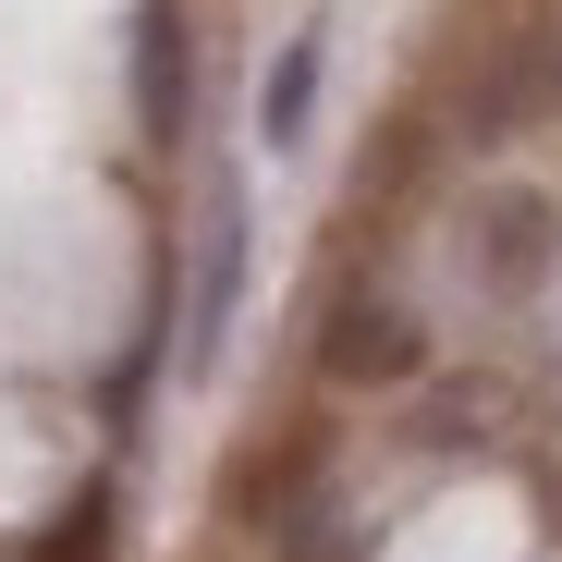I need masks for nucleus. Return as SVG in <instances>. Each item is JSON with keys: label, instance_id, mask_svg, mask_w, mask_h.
<instances>
[{"label": "nucleus", "instance_id": "f257e3e1", "mask_svg": "<svg viewBox=\"0 0 562 562\" xmlns=\"http://www.w3.org/2000/svg\"><path fill=\"white\" fill-rule=\"evenodd\" d=\"M233 294H245V183H209V221H196V306H183V367H221L233 342Z\"/></svg>", "mask_w": 562, "mask_h": 562}, {"label": "nucleus", "instance_id": "f03ea898", "mask_svg": "<svg viewBox=\"0 0 562 562\" xmlns=\"http://www.w3.org/2000/svg\"><path fill=\"white\" fill-rule=\"evenodd\" d=\"M196 111V37H183V0H135V135H183Z\"/></svg>", "mask_w": 562, "mask_h": 562}, {"label": "nucleus", "instance_id": "7ed1b4c3", "mask_svg": "<svg viewBox=\"0 0 562 562\" xmlns=\"http://www.w3.org/2000/svg\"><path fill=\"white\" fill-rule=\"evenodd\" d=\"M318 74H330L318 25H306V37H281L269 86H257V135H269V147H306V111H318Z\"/></svg>", "mask_w": 562, "mask_h": 562}, {"label": "nucleus", "instance_id": "20e7f679", "mask_svg": "<svg viewBox=\"0 0 562 562\" xmlns=\"http://www.w3.org/2000/svg\"><path fill=\"white\" fill-rule=\"evenodd\" d=\"M416 355H428V342H416L392 306H342V318H330V380H404Z\"/></svg>", "mask_w": 562, "mask_h": 562}, {"label": "nucleus", "instance_id": "39448f33", "mask_svg": "<svg viewBox=\"0 0 562 562\" xmlns=\"http://www.w3.org/2000/svg\"><path fill=\"white\" fill-rule=\"evenodd\" d=\"M538 257H550V209L538 196H502L490 209V269L502 281H538Z\"/></svg>", "mask_w": 562, "mask_h": 562}]
</instances>
